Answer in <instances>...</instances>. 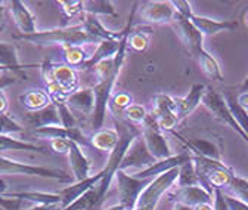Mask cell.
Masks as SVG:
<instances>
[{
  "instance_id": "d590c367",
  "label": "cell",
  "mask_w": 248,
  "mask_h": 210,
  "mask_svg": "<svg viewBox=\"0 0 248 210\" xmlns=\"http://www.w3.org/2000/svg\"><path fill=\"white\" fill-rule=\"evenodd\" d=\"M56 5L61 6L67 18H74L80 14H84V2H81V0H71V2L70 0H59Z\"/></svg>"
},
{
  "instance_id": "d4e9b609",
  "label": "cell",
  "mask_w": 248,
  "mask_h": 210,
  "mask_svg": "<svg viewBox=\"0 0 248 210\" xmlns=\"http://www.w3.org/2000/svg\"><path fill=\"white\" fill-rule=\"evenodd\" d=\"M18 101L22 107H25L30 111H39L52 104L47 92L42 91V89H31V91L21 95L18 98Z\"/></svg>"
},
{
  "instance_id": "ee69618b",
  "label": "cell",
  "mask_w": 248,
  "mask_h": 210,
  "mask_svg": "<svg viewBox=\"0 0 248 210\" xmlns=\"http://www.w3.org/2000/svg\"><path fill=\"white\" fill-rule=\"evenodd\" d=\"M232 197H236L239 200H242L244 203L248 204V190H244V188H238V187H231L229 188V193H226Z\"/></svg>"
},
{
  "instance_id": "603a6c76",
  "label": "cell",
  "mask_w": 248,
  "mask_h": 210,
  "mask_svg": "<svg viewBox=\"0 0 248 210\" xmlns=\"http://www.w3.org/2000/svg\"><path fill=\"white\" fill-rule=\"evenodd\" d=\"M120 142V135L117 129H101L93 133L90 138V145L102 153L111 154Z\"/></svg>"
},
{
  "instance_id": "bcb514c9",
  "label": "cell",
  "mask_w": 248,
  "mask_h": 210,
  "mask_svg": "<svg viewBox=\"0 0 248 210\" xmlns=\"http://www.w3.org/2000/svg\"><path fill=\"white\" fill-rule=\"evenodd\" d=\"M6 108H8V98L5 94V89H2L0 91V114L6 113Z\"/></svg>"
},
{
  "instance_id": "6f0895ef",
  "label": "cell",
  "mask_w": 248,
  "mask_h": 210,
  "mask_svg": "<svg viewBox=\"0 0 248 210\" xmlns=\"http://www.w3.org/2000/svg\"><path fill=\"white\" fill-rule=\"evenodd\" d=\"M0 184H2V182H0Z\"/></svg>"
},
{
  "instance_id": "7a4b0ae2",
  "label": "cell",
  "mask_w": 248,
  "mask_h": 210,
  "mask_svg": "<svg viewBox=\"0 0 248 210\" xmlns=\"http://www.w3.org/2000/svg\"><path fill=\"white\" fill-rule=\"evenodd\" d=\"M179 176V167L171 169L157 178H152L151 182L143 188V191L139 194L136 206L133 210H155L161 197L173 187V184L177 181Z\"/></svg>"
},
{
  "instance_id": "b9f144b4",
  "label": "cell",
  "mask_w": 248,
  "mask_h": 210,
  "mask_svg": "<svg viewBox=\"0 0 248 210\" xmlns=\"http://www.w3.org/2000/svg\"><path fill=\"white\" fill-rule=\"evenodd\" d=\"M225 197H226L229 210H248V204L244 203L242 200L235 198V197H232V195H229V194H226V193H225Z\"/></svg>"
},
{
  "instance_id": "9a60e30c",
  "label": "cell",
  "mask_w": 248,
  "mask_h": 210,
  "mask_svg": "<svg viewBox=\"0 0 248 210\" xmlns=\"http://www.w3.org/2000/svg\"><path fill=\"white\" fill-rule=\"evenodd\" d=\"M0 67H5L8 71H12L15 76L21 79H27V74L24 73L25 68H33L37 67L34 64L31 65H22L18 58V50L15 43L8 42H0Z\"/></svg>"
},
{
  "instance_id": "3957f363",
  "label": "cell",
  "mask_w": 248,
  "mask_h": 210,
  "mask_svg": "<svg viewBox=\"0 0 248 210\" xmlns=\"http://www.w3.org/2000/svg\"><path fill=\"white\" fill-rule=\"evenodd\" d=\"M0 175H27V176H40L47 179H56L59 182H73L74 178L61 169L33 166L28 163H21L6 157H0Z\"/></svg>"
},
{
  "instance_id": "74e56055",
  "label": "cell",
  "mask_w": 248,
  "mask_h": 210,
  "mask_svg": "<svg viewBox=\"0 0 248 210\" xmlns=\"http://www.w3.org/2000/svg\"><path fill=\"white\" fill-rule=\"evenodd\" d=\"M56 107H58V113H59V118H61V126L67 128V129L77 128V120L73 115L70 107L67 104H59Z\"/></svg>"
},
{
  "instance_id": "e575fe53",
  "label": "cell",
  "mask_w": 248,
  "mask_h": 210,
  "mask_svg": "<svg viewBox=\"0 0 248 210\" xmlns=\"http://www.w3.org/2000/svg\"><path fill=\"white\" fill-rule=\"evenodd\" d=\"M152 32L148 28V30H138V32H132L129 34V43H127V48H130L132 50L135 52H145L148 49V45H149V34Z\"/></svg>"
},
{
  "instance_id": "7dc6e473",
  "label": "cell",
  "mask_w": 248,
  "mask_h": 210,
  "mask_svg": "<svg viewBox=\"0 0 248 210\" xmlns=\"http://www.w3.org/2000/svg\"><path fill=\"white\" fill-rule=\"evenodd\" d=\"M236 101L242 108H245L248 111V92H241L239 97L236 98Z\"/></svg>"
},
{
  "instance_id": "ac0fdd59",
  "label": "cell",
  "mask_w": 248,
  "mask_h": 210,
  "mask_svg": "<svg viewBox=\"0 0 248 210\" xmlns=\"http://www.w3.org/2000/svg\"><path fill=\"white\" fill-rule=\"evenodd\" d=\"M34 132L37 135H42L45 138L50 139H67L70 142H74L80 146H86L87 144H90V141L86 138V135L78 129V128H62V126H46V128H40V129H34Z\"/></svg>"
},
{
  "instance_id": "681fc988",
  "label": "cell",
  "mask_w": 248,
  "mask_h": 210,
  "mask_svg": "<svg viewBox=\"0 0 248 210\" xmlns=\"http://www.w3.org/2000/svg\"><path fill=\"white\" fill-rule=\"evenodd\" d=\"M27 210H61L59 206H40V204H36L31 209H27Z\"/></svg>"
},
{
  "instance_id": "e0dca14e",
  "label": "cell",
  "mask_w": 248,
  "mask_h": 210,
  "mask_svg": "<svg viewBox=\"0 0 248 210\" xmlns=\"http://www.w3.org/2000/svg\"><path fill=\"white\" fill-rule=\"evenodd\" d=\"M207 91V87L202 83H195L191 86L189 92L183 98H174L176 101V114L179 120L188 117L200 104H202V97Z\"/></svg>"
},
{
  "instance_id": "ba28073f",
  "label": "cell",
  "mask_w": 248,
  "mask_h": 210,
  "mask_svg": "<svg viewBox=\"0 0 248 210\" xmlns=\"http://www.w3.org/2000/svg\"><path fill=\"white\" fill-rule=\"evenodd\" d=\"M171 27L177 32L182 42L189 49V52L195 56L201 49H204V36L194 27V24L185 16H180L176 14L174 21L171 22Z\"/></svg>"
},
{
  "instance_id": "cb8c5ba5",
  "label": "cell",
  "mask_w": 248,
  "mask_h": 210,
  "mask_svg": "<svg viewBox=\"0 0 248 210\" xmlns=\"http://www.w3.org/2000/svg\"><path fill=\"white\" fill-rule=\"evenodd\" d=\"M8 198L27 200L40 206H59L61 207V194H49V193H34V191H24V193H9L3 194Z\"/></svg>"
},
{
  "instance_id": "5bb4252c",
  "label": "cell",
  "mask_w": 248,
  "mask_h": 210,
  "mask_svg": "<svg viewBox=\"0 0 248 210\" xmlns=\"http://www.w3.org/2000/svg\"><path fill=\"white\" fill-rule=\"evenodd\" d=\"M176 203H183L186 206L197 207L200 204H207L213 201V193L205 190L201 185H191V187H177L173 194Z\"/></svg>"
},
{
  "instance_id": "816d5d0a",
  "label": "cell",
  "mask_w": 248,
  "mask_h": 210,
  "mask_svg": "<svg viewBox=\"0 0 248 210\" xmlns=\"http://www.w3.org/2000/svg\"><path fill=\"white\" fill-rule=\"evenodd\" d=\"M194 210H214L211 203H207V204H200L197 207H194Z\"/></svg>"
},
{
  "instance_id": "836d02e7",
  "label": "cell",
  "mask_w": 248,
  "mask_h": 210,
  "mask_svg": "<svg viewBox=\"0 0 248 210\" xmlns=\"http://www.w3.org/2000/svg\"><path fill=\"white\" fill-rule=\"evenodd\" d=\"M148 117H149L148 110L139 104H132L126 111H124V120H127L129 123H132L135 126H140V128L145 125Z\"/></svg>"
},
{
  "instance_id": "277c9868",
  "label": "cell",
  "mask_w": 248,
  "mask_h": 210,
  "mask_svg": "<svg viewBox=\"0 0 248 210\" xmlns=\"http://www.w3.org/2000/svg\"><path fill=\"white\" fill-rule=\"evenodd\" d=\"M140 136L145 141V145L148 148L149 154L157 162L173 157L169 141L164 136V133L160 130L157 120H155L152 114H149L145 125L140 128Z\"/></svg>"
},
{
  "instance_id": "2e32d148",
  "label": "cell",
  "mask_w": 248,
  "mask_h": 210,
  "mask_svg": "<svg viewBox=\"0 0 248 210\" xmlns=\"http://www.w3.org/2000/svg\"><path fill=\"white\" fill-rule=\"evenodd\" d=\"M9 6H11L9 9H11L14 22L21 32L19 34H34L37 32L36 18L33 14H31L28 6L24 2H19V0H12Z\"/></svg>"
},
{
  "instance_id": "4316f807",
  "label": "cell",
  "mask_w": 248,
  "mask_h": 210,
  "mask_svg": "<svg viewBox=\"0 0 248 210\" xmlns=\"http://www.w3.org/2000/svg\"><path fill=\"white\" fill-rule=\"evenodd\" d=\"M177 138L188 145L195 156H201V157H207V159H213V160L220 162V149L217 148L216 144H213L211 141H205V139L185 141L182 136H177Z\"/></svg>"
},
{
  "instance_id": "5b68a950",
  "label": "cell",
  "mask_w": 248,
  "mask_h": 210,
  "mask_svg": "<svg viewBox=\"0 0 248 210\" xmlns=\"http://www.w3.org/2000/svg\"><path fill=\"white\" fill-rule=\"evenodd\" d=\"M202 105L211 113V115L219 120L220 123H225L226 126H229L232 130H235L247 144H248V136L244 133V130L239 128L238 122L235 120L232 111L229 110L226 101L223 99V97H220L217 92H214L213 89H207L204 97H202Z\"/></svg>"
},
{
  "instance_id": "db71d44e",
  "label": "cell",
  "mask_w": 248,
  "mask_h": 210,
  "mask_svg": "<svg viewBox=\"0 0 248 210\" xmlns=\"http://www.w3.org/2000/svg\"><path fill=\"white\" fill-rule=\"evenodd\" d=\"M242 22H244V25L248 28V9L244 11V14H242Z\"/></svg>"
},
{
  "instance_id": "8992f818",
  "label": "cell",
  "mask_w": 248,
  "mask_h": 210,
  "mask_svg": "<svg viewBox=\"0 0 248 210\" xmlns=\"http://www.w3.org/2000/svg\"><path fill=\"white\" fill-rule=\"evenodd\" d=\"M115 178H117L118 204L124 206L126 210H133L139 194L151 182V179H138L123 170H118Z\"/></svg>"
},
{
  "instance_id": "11a10c76",
  "label": "cell",
  "mask_w": 248,
  "mask_h": 210,
  "mask_svg": "<svg viewBox=\"0 0 248 210\" xmlns=\"http://www.w3.org/2000/svg\"><path fill=\"white\" fill-rule=\"evenodd\" d=\"M241 91H242V92H248V76H247V79L244 80V83L241 84Z\"/></svg>"
},
{
  "instance_id": "ffe728a7",
  "label": "cell",
  "mask_w": 248,
  "mask_h": 210,
  "mask_svg": "<svg viewBox=\"0 0 248 210\" xmlns=\"http://www.w3.org/2000/svg\"><path fill=\"white\" fill-rule=\"evenodd\" d=\"M67 156H68L70 167H71L73 178H74L76 182H81V181H84V179L90 178V166L92 164H90V160L83 153L80 145L71 142Z\"/></svg>"
},
{
  "instance_id": "9f6ffc18",
  "label": "cell",
  "mask_w": 248,
  "mask_h": 210,
  "mask_svg": "<svg viewBox=\"0 0 248 210\" xmlns=\"http://www.w3.org/2000/svg\"><path fill=\"white\" fill-rule=\"evenodd\" d=\"M3 71H8V70L5 67H0V73H3Z\"/></svg>"
},
{
  "instance_id": "8fae6325",
  "label": "cell",
  "mask_w": 248,
  "mask_h": 210,
  "mask_svg": "<svg viewBox=\"0 0 248 210\" xmlns=\"http://www.w3.org/2000/svg\"><path fill=\"white\" fill-rule=\"evenodd\" d=\"M104 178V170L96 173L95 176H90L81 182H74L70 187L64 188L59 194H61V210L65 209L67 206H70L71 203H74L77 198H80L83 194H86L87 191H90L92 188H95L99 185V182Z\"/></svg>"
},
{
  "instance_id": "d6a6232c",
  "label": "cell",
  "mask_w": 248,
  "mask_h": 210,
  "mask_svg": "<svg viewBox=\"0 0 248 210\" xmlns=\"http://www.w3.org/2000/svg\"><path fill=\"white\" fill-rule=\"evenodd\" d=\"M84 14L89 15H108V16H117L115 8L109 0H95V2H84Z\"/></svg>"
},
{
  "instance_id": "f907efd6",
  "label": "cell",
  "mask_w": 248,
  "mask_h": 210,
  "mask_svg": "<svg viewBox=\"0 0 248 210\" xmlns=\"http://www.w3.org/2000/svg\"><path fill=\"white\" fill-rule=\"evenodd\" d=\"M171 210H194V207L186 206V204H183V203H174Z\"/></svg>"
},
{
  "instance_id": "1f68e13d",
  "label": "cell",
  "mask_w": 248,
  "mask_h": 210,
  "mask_svg": "<svg viewBox=\"0 0 248 210\" xmlns=\"http://www.w3.org/2000/svg\"><path fill=\"white\" fill-rule=\"evenodd\" d=\"M133 102V98L132 95L126 94V92H120V94H115L111 99H109V104H108V110L114 114V117L117 118H124V111H126Z\"/></svg>"
},
{
  "instance_id": "f1b7e54d",
  "label": "cell",
  "mask_w": 248,
  "mask_h": 210,
  "mask_svg": "<svg viewBox=\"0 0 248 210\" xmlns=\"http://www.w3.org/2000/svg\"><path fill=\"white\" fill-rule=\"evenodd\" d=\"M92 55L87 53L86 49H83V46H70V48H64V61L67 65L76 68H81Z\"/></svg>"
},
{
  "instance_id": "9c48e42d",
  "label": "cell",
  "mask_w": 248,
  "mask_h": 210,
  "mask_svg": "<svg viewBox=\"0 0 248 210\" xmlns=\"http://www.w3.org/2000/svg\"><path fill=\"white\" fill-rule=\"evenodd\" d=\"M154 163H157L145 145V141L142 139V136L139 135L138 138H135V141L132 142V145L129 146L126 156L123 159L121 163V169L126 167H138V169H146L149 166H152Z\"/></svg>"
},
{
  "instance_id": "7402d4cb",
  "label": "cell",
  "mask_w": 248,
  "mask_h": 210,
  "mask_svg": "<svg viewBox=\"0 0 248 210\" xmlns=\"http://www.w3.org/2000/svg\"><path fill=\"white\" fill-rule=\"evenodd\" d=\"M65 104L70 107V110H77L83 114H93V110H95V92H93V87L78 89L77 92L68 97Z\"/></svg>"
},
{
  "instance_id": "f546056e",
  "label": "cell",
  "mask_w": 248,
  "mask_h": 210,
  "mask_svg": "<svg viewBox=\"0 0 248 210\" xmlns=\"http://www.w3.org/2000/svg\"><path fill=\"white\" fill-rule=\"evenodd\" d=\"M177 187H191V185H200V179L197 175V169L194 164V160H189L179 166V176H177Z\"/></svg>"
},
{
  "instance_id": "f5cc1de1",
  "label": "cell",
  "mask_w": 248,
  "mask_h": 210,
  "mask_svg": "<svg viewBox=\"0 0 248 210\" xmlns=\"http://www.w3.org/2000/svg\"><path fill=\"white\" fill-rule=\"evenodd\" d=\"M105 210H126V207L117 203L115 206H111V207H108V209H105Z\"/></svg>"
},
{
  "instance_id": "f6af8a7d",
  "label": "cell",
  "mask_w": 248,
  "mask_h": 210,
  "mask_svg": "<svg viewBox=\"0 0 248 210\" xmlns=\"http://www.w3.org/2000/svg\"><path fill=\"white\" fill-rule=\"evenodd\" d=\"M16 81L15 76H0V91Z\"/></svg>"
},
{
  "instance_id": "52a82bcc",
  "label": "cell",
  "mask_w": 248,
  "mask_h": 210,
  "mask_svg": "<svg viewBox=\"0 0 248 210\" xmlns=\"http://www.w3.org/2000/svg\"><path fill=\"white\" fill-rule=\"evenodd\" d=\"M152 115L158 123L160 130L171 132L180 122L176 114V101L170 95L158 94L152 99Z\"/></svg>"
},
{
  "instance_id": "ab89813d",
  "label": "cell",
  "mask_w": 248,
  "mask_h": 210,
  "mask_svg": "<svg viewBox=\"0 0 248 210\" xmlns=\"http://www.w3.org/2000/svg\"><path fill=\"white\" fill-rule=\"evenodd\" d=\"M70 141L67 139H50L49 141V146L53 153L58 154H68V149H70Z\"/></svg>"
},
{
  "instance_id": "c3c4849f",
  "label": "cell",
  "mask_w": 248,
  "mask_h": 210,
  "mask_svg": "<svg viewBox=\"0 0 248 210\" xmlns=\"http://www.w3.org/2000/svg\"><path fill=\"white\" fill-rule=\"evenodd\" d=\"M232 187H238V188L248 190V181H245V179H241V178H235V176H233Z\"/></svg>"
},
{
  "instance_id": "484cf974",
  "label": "cell",
  "mask_w": 248,
  "mask_h": 210,
  "mask_svg": "<svg viewBox=\"0 0 248 210\" xmlns=\"http://www.w3.org/2000/svg\"><path fill=\"white\" fill-rule=\"evenodd\" d=\"M195 58L198 59V64H200L202 73L208 79H211L214 81H223V74H222L220 65H219V63L216 61V58L210 52H207L205 49H201L195 55Z\"/></svg>"
},
{
  "instance_id": "44dd1931",
  "label": "cell",
  "mask_w": 248,
  "mask_h": 210,
  "mask_svg": "<svg viewBox=\"0 0 248 210\" xmlns=\"http://www.w3.org/2000/svg\"><path fill=\"white\" fill-rule=\"evenodd\" d=\"M120 43L121 40H104L98 45V48L95 49V52L92 53V56L89 58V61L81 67L83 70H95V67L98 64H101L102 61H107V59H111L117 55L118 49H120Z\"/></svg>"
},
{
  "instance_id": "60d3db41",
  "label": "cell",
  "mask_w": 248,
  "mask_h": 210,
  "mask_svg": "<svg viewBox=\"0 0 248 210\" xmlns=\"http://www.w3.org/2000/svg\"><path fill=\"white\" fill-rule=\"evenodd\" d=\"M213 198H214V204H213L214 210H229V206H228V201L225 197V191L213 190Z\"/></svg>"
},
{
  "instance_id": "7bdbcfd3",
  "label": "cell",
  "mask_w": 248,
  "mask_h": 210,
  "mask_svg": "<svg viewBox=\"0 0 248 210\" xmlns=\"http://www.w3.org/2000/svg\"><path fill=\"white\" fill-rule=\"evenodd\" d=\"M19 203H21V200H16V198H8V197L0 195V206H2L5 210H18Z\"/></svg>"
},
{
  "instance_id": "7c38bea8",
  "label": "cell",
  "mask_w": 248,
  "mask_h": 210,
  "mask_svg": "<svg viewBox=\"0 0 248 210\" xmlns=\"http://www.w3.org/2000/svg\"><path fill=\"white\" fill-rule=\"evenodd\" d=\"M53 81L67 97L80 89V77L77 70L67 64H53Z\"/></svg>"
},
{
  "instance_id": "30bf717a",
  "label": "cell",
  "mask_w": 248,
  "mask_h": 210,
  "mask_svg": "<svg viewBox=\"0 0 248 210\" xmlns=\"http://www.w3.org/2000/svg\"><path fill=\"white\" fill-rule=\"evenodd\" d=\"M140 18L151 24H170L176 18V11L171 2H148L140 9Z\"/></svg>"
},
{
  "instance_id": "4fadbf2b",
  "label": "cell",
  "mask_w": 248,
  "mask_h": 210,
  "mask_svg": "<svg viewBox=\"0 0 248 210\" xmlns=\"http://www.w3.org/2000/svg\"><path fill=\"white\" fill-rule=\"evenodd\" d=\"M189 21L202 36H214L222 32H235L238 28V21H217L208 16H200L192 14Z\"/></svg>"
},
{
  "instance_id": "83f0119b",
  "label": "cell",
  "mask_w": 248,
  "mask_h": 210,
  "mask_svg": "<svg viewBox=\"0 0 248 210\" xmlns=\"http://www.w3.org/2000/svg\"><path fill=\"white\" fill-rule=\"evenodd\" d=\"M9 149H18V151H33L40 154H49V149L36 145L19 141L16 138H11L9 135H0V151H9Z\"/></svg>"
},
{
  "instance_id": "4dcf8cb0",
  "label": "cell",
  "mask_w": 248,
  "mask_h": 210,
  "mask_svg": "<svg viewBox=\"0 0 248 210\" xmlns=\"http://www.w3.org/2000/svg\"><path fill=\"white\" fill-rule=\"evenodd\" d=\"M223 99L226 101V104H228L229 110L232 111V114H233L235 120L238 122L239 128H241V129L244 130V133L248 136V111H247L245 108H242V107L238 104L236 98H235L232 94H229V92H228V94H225Z\"/></svg>"
},
{
  "instance_id": "8d00e7d4",
  "label": "cell",
  "mask_w": 248,
  "mask_h": 210,
  "mask_svg": "<svg viewBox=\"0 0 248 210\" xmlns=\"http://www.w3.org/2000/svg\"><path fill=\"white\" fill-rule=\"evenodd\" d=\"M24 132V126L18 125L12 117L8 115V113L0 114V135H12V133H21Z\"/></svg>"
},
{
  "instance_id": "f35d334b",
  "label": "cell",
  "mask_w": 248,
  "mask_h": 210,
  "mask_svg": "<svg viewBox=\"0 0 248 210\" xmlns=\"http://www.w3.org/2000/svg\"><path fill=\"white\" fill-rule=\"evenodd\" d=\"M171 5H173L176 14L180 15V16H185V18H188V19H189L191 15L194 14L192 9H191V3H189V2H186V0H177V2H176V0H173Z\"/></svg>"
},
{
  "instance_id": "6da1fadb",
  "label": "cell",
  "mask_w": 248,
  "mask_h": 210,
  "mask_svg": "<svg viewBox=\"0 0 248 210\" xmlns=\"http://www.w3.org/2000/svg\"><path fill=\"white\" fill-rule=\"evenodd\" d=\"M16 39L25 40L37 46H50L59 45L62 49L70 46H83V45H95L96 42L87 33L83 24L61 27L47 30V32H36L34 34H18Z\"/></svg>"
},
{
  "instance_id": "d6986e66",
  "label": "cell",
  "mask_w": 248,
  "mask_h": 210,
  "mask_svg": "<svg viewBox=\"0 0 248 210\" xmlns=\"http://www.w3.org/2000/svg\"><path fill=\"white\" fill-rule=\"evenodd\" d=\"M22 120L28 126H33L34 129H40L46 126H61L58 107L55 104H50L39 111H30L24 115Z\"/></svg>"
}]
</instances>
